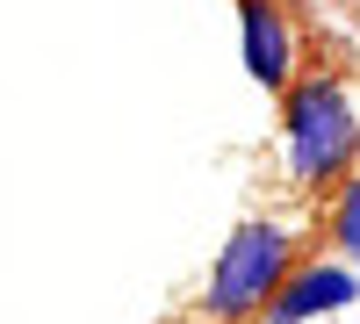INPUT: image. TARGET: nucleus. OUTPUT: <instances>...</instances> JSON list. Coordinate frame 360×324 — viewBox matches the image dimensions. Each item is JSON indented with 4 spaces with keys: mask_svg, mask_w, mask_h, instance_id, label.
Wrapping results in <instances>:
<instances>
[{
    "mask_svg": "<svg viewBox=\"0 0 360 324\" xmlns=\"http://www.w3.org/2000/svg\"><path fill=\"white\" fill-rule=\"evenodd\" d=\"M281 152H288V181L303 195H332L360 166V94L346 72L317 65L281 94Z\"/></svg>",
    "mask_w": 360,
    "mask_h": 324,
    "instance_id": "obj_1",
    "label": "nucleus"
},
{
    "mask_svg": "<svg viewBox=\"0 0 360 324\" xmlns=\"http://www.w3.org/2000/svg\"><path fill=\"white\" fill-rule=\"evenodd\" d=\"M295 259H303V231H288L274 216H245L224 238L217 267H209L195 317L202 324H259L266 303L281 296V281L295 274Z\"/></svg>",
    "mask_w": 360,
    "mask_h": 324,
    "instance_id": "obj_2",
    "label": "nucleus"
},
{
    "mask_svg": "<svg viewBox=\"0 0 360 324\" xmlns=\"http://www.w3.org/2000/svg\"><path fill=\"white\" fill-rule=\"evenodd\" d=\"M238 44H245V72L274 101L303 79V37H295L281 0H238Z\"/></svg>",
    "mask_w": 360,
    "mask_h": 324,
    "instance_id": "obj_3",
    "label": "nucleus"
},
{
    "mask_svg": "<svg viewBox=\"0 0 360 324\" xmlns=\"http://www.w3.org/2000/svg\"><path fill=\"white\" fill-rule=\"evenodd\" d=\"M360 303V267L346 259H295V274L281 281V296L266 303L259 324H310V317H339Z\"/></svg>",
    "mask_w": 360,
    "mask_h": 324,
    "instance_id": "obj_4",
    "label": "nucleus"
},
{
    "mask_svg": "<svg viewBox=\"0 0 360 324\" xmlns=\"http://www.w3.org/2000/svg\"><path fill=\"white\" fill-rule=\"evenodd\" d=\"M324 238H332V259L360 267V173H346V181L324 195Z\"/></svg>",
    "mask_w": 360,
    "mask_h": 324,
    "instance_id": "obj_5",
    "label": "nucleus"
}]
</instances>
